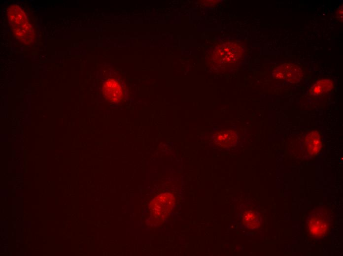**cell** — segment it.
Returning <instances> with one entry per match:
<instances>
[{
  "label": "cell",
  "mask_w": 343,
  "mask_h": 256,
  "mask_svg": "<svg viewBox=\"0 0 343 256\" xmlns=\"http://www.w3.org/2000/svg\"><path fill=\"white\" fill-rule=\"evenodd\" d=\"M7 14L9 23L16 37L25 42L34 38L33 27L18 6L11 5L7 9Z\"/></svg>",
  "instance_id": "1"
},
{
  "label": "cell",
  "mask_w": 343,
  "mask_h": 256,
  "mask_svg": "<svg viewBox=\"0 0 343 256\" xmlns=\"http://www.w3.org/2000/svg\"><path fill=\"white\" fill-rule=\"evenodd\" d=\"M273 76L276 79L296 83L301 79L303 72L301 68L297 65L284 64L274 70Z\"/></svg>",
  "instance_id": "3"
},
{
  "label": "cell",
  "mask_w": 343,
  "mask_h": 256,
  "mask_svg": "<svg viewBox=\"0 0 343 256\" xmlns=\"http://www.w3.org/2000/svg\"><path fill=\"white\" fill-rule=\"evenodd\" d=\"M173 203V199L169 193H165L157 196L154 199L152 204V211H157L160 216L165 215L169 211Z\"/></svg>",
  "instance_id": "5"
},
{
  "label": "cell",
  "mask_w": 343,
  "mask_h": 256,
  "mask_svg": "<svg viewBox=\"0 0 343 256\" xmlns=\"http://www.w3.org/2000/svg\"><path fill=\"white\" fill-rule=\"evenodd\" d=\"M337 15L339 17V18L342 19L343 18V6H340L339 7L338 12H337Z\"/></svg>",
  "instance_id": "10"
},
{
  "label": "cell",
  "mask_w": 343,
  "mask_h": 256,
  "mask_svg": "<svg viewBox=\"0 0 343 256\" xmlns=\"http://www.w3.org/2000/svg\"><path fill=\"white\" fill-rule=\"evenodd\" d=\"M236 139L237 135L235 133L230 130L220 131L215 137L217 143L226 147L232 145Z\"/></svg>",
  "instance_id": "7"
},
{
  "label": "cell",
  "mask_w": 343,
  "mask_h": 256,
  "mask_svg": "<svg viewBox=\"0 0 343 256\" xmlns=\"http://www.w3.org/2000/svg\"><path fill=\"white\" fill-rule=\"evenodd\" d=\"M333 87L332 82L330 80H320L312 87L311 92L314 96H319L331 91Z\"/></svg>",
  "instance_id": "8"
},
{
  "label": "cell",
  "mask_w": 343,
  "mask_h": 256,
  "mask_svg": "<svg viewBox=\"0 0 343 256\" xmlns=\"http://www.w3.org/2000/svg\"><path fill=\"white\" fill-rule=\"evenodd\" d=\"M307 228L314 237H322L326 233L329 226V219L326 213L321 210L313 211L306 220Z\"/></svg>",
  "instance_id": "2"
},
{
  "label": "cell",
  "mask_w": 343,
  "mask_h": 256,
  "mask_svg": "<svg viewBox=\"0 0 343 256\" xmlns=\"http://www.w3.org/2000/svg\"><path fill=\"white\" fill-rule=\"evenodd\" d=\"M321 144V139L319 133L316 131H313L306 137L304 143V148L308 155L312 156L319 151Z\"/></svg>",
  "instance_id": "4"
},
{
  "label": "cell",
  "mask_w": 343,
  "mask_h": 256,
  "mask_svg": "<svg viewBox=\"0 0 343 256\" xmlns=\"http://www.w3.org/2000/svg\"><path fill=\"white\" fill-rule=\"evenodd\" d=\"M261 222V217L257 212L248 211L243 216L242 223L244 227L247 229L257 228L260 225Z\"/></svg>",
  "instance_id": "6"
},
{
  "label": "cell",
  "mask_w": 343,
  "mask_h": 256,
  "mask_svg": "<svg viewBox=\"0 0 343 256\" xmlns=\"http://www.w3.org/2000/svg\"><path fill=\"white\" fill-rule=\"evenodd\" d=\"M103 90L105 96L112 101L114 99V97L118 96L120 87L114 80H109L105 83Z\"/></svg>",
  "instance_id": "9"
}]
</instances>
